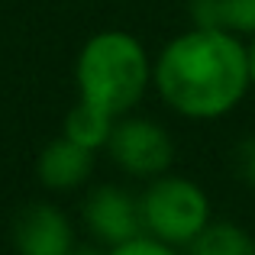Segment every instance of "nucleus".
Here are the masks:
<instances>
[{
  "label": "nucleus",
  "mask_w": 255,
  "mask_h": 255,
  "mask_svg": "<svg viewBox=\"0 0 255 255\" xmlns=\"http://www.w3.org/2000/svg\"><path fill=\"white\" fill-rule=\"evenodd\" d=\"M78 97L113 117L132 113L152 87V58L132 32H94L75 58Z\"/></svg>",
  "instance_id": "f03ea898"
},
{
  "label": "nucleus",
  "mask_w": 255,
  "mask_h": 255,
  "mask_svg": "<svg viewBox=\"0 0 255 255\" xmlns=\"http://www.w3.org/2000/svg\"><path fill=\"white\" fill-rule=\"evenodd\" d=\"M81 220L94 243L100 246H120L132 236H142V207L139 194L126 191L120 184H97L87 191L81 204Z\"/></svg>",
  "instance_id": "39448f33"
},
{
  "label": "nucleus",
  "mask_w": 255,
  "mask_h": 255,
  "mask_svg": "<svg viewBox=\"0 0 255 255\" xmlns=\"http://www.w3.org/2000/svg\"><path fill=\"white\" fill-rule=\"evenodd\" d=\"M94 155H97V152L71 142L68 136L52 139V142H45V149L39 152V158H36L39 184H42L45 191H55V194L78 191L94 174Z\"/></svg>",
  "instance_id": "0eeeda50"
},
{
  "label": "nucleus",
  "mask_w": 255,
  "mask_h": 255,
  "mask_svg": "<svg viewBox=\"0 0 255 255\" xmlns=\"http://www.w3.org/2000/svg\"><path fill=\"white\" fill-rule=\"evenodd\" d=\"M194 26L220 29L230 36H255V0H191L187 3Z\"/></svg>",
  "instance_id": "6e6552de"
},
{
  "label": "nucleus",
  "mask_w": 255,
  "mask_h": 255,
  "mask_svg": "<svg viewBox=\"0 0 255 255\" xmlns=\"http://www.w3.org/2000/svg\"><path fill=\"white\" fill-rule=\"evenodd\" d=\"M107 155H110V162L123 174L152 181L158 174L171 171L178 149H174L171 132L162 123H155L149 117L123 113L113 123L110 142H107Z\"/></svg>",
  "instance_id": "20e7f679"
},
{
  "label": "nucleus",
  "mask_w": 255,
  "mask_h": 255,
  "mask_svg": "<svg viewBox=\"0 0 255 255\" xmlns=\"http://www.w3.org/2000/svg\"><path fill=\"white\" fill-rule=\"evenodd\" d=\"M184 255H255V236L233 220H210Z\"/></svg>",
  "instance_id": "9d476101"
},
{
  "label": "nucleus",
  "mask_w": 255,
  "mask_h": 255,
  "mask_svg": "<svg viewBox=\"0 0 255 255\" xmlns=\"http://www.w3.org/2000/svg\"><path fill=\"white\" fill-rule=\"evenodd\" d=\"M139 207H142V230L174 249L194 243L213 220L210 197L204 187L171 171L149 181V187L139 194Z\"/></svg>",
  "instance_id": "7ed1b4c3"
},
{
  "label": "nucleus",
  "mask_w": 255,
  "mask_h": 255,
  "mask_svg": "<svg viewBox=\"0 0 255 255\" xmlns=\"http://www.w3.org/2000/svg\"><path fill=\"white\" fill-rule=\"evenodd\" d=\"M107 255H181V252L174 249V246L162 243V239L142 233V236H132V239H126V243H120V246H110Z\"/></svg>",
  "instance_id": "f8f14e48"
},
{
  "label": "nucleus",
  "mask_w": 255,
  "mask_h": 255,
  "mask_svg": "<svg viewBox=\"0 0 255 255\" xmlns=\"http://www.w3.org/2000/svg\"><path fill=\"white\" fill-rule=\"evenodd\" d=\"M152 87L184 120H220L249 94V49L239 36L191 26L152 62Z\"/></svg>",
  "instance_id": "f257e3e1"
},
{
  "label": "nucleus",
  "mask_w": 255,
  "mask_h": 255,
  "mask_svg": "<svg viewBox=\"0 0 255 255\" xmlns=\"http://www.w3.org/2000/svg\"><path fill=\"white\" fill-rule=\"evenodd\" d=\"M233 174H236L239 184H246L249 191H255V132L252 136H243L236 145H233Z\"/></svg>",
  "instance_id": "9b49d317"
},
{
  "label": "nucleus",
  "mask_w": 255,
  "mask_h": 255,
  "mask_svg": "<svg viewBox=\"0 0 255 255\" xmlns=\"http://www.w3.org/2000/svg\"><path fill=\"white\" fill-rule=\"evenodd\" d=\"M113 123H117L113 113H107L104 107L87 104V100L78 97V104L71 107L68 117H65L62 136H68L71 142L84 145V149H91V152H100V149H107V142H110Z\"/></svg>",
  "instance_id": "1a4fd4ad"
},
{
  "label": "nucleus",
  "mask_w": 255,
  "mask_h": 255,
  "mask_svg": "<svg viewBox=\"0 0 255 255\" xmlns=\"http://www.w3.org/2000/svg\"><path fill=\"white\" fill-rule=\"evenodd\" d=\"M68 255H107V252L100 249V243H75V249Z\"/></svg>",
  "instance_id": "ddd939ff"
},
{
  "label": "nucleus",
  "mask_w": 255,
  "mask_h": 255,
  "mask_svg": "<svg viewBox=\"0 0 255 255\" xmlns=\"http://www.w3.org/2000/svg\"><path fill=\"white\" fill-rule=\"evenodd\" d=\"M10 239L16 255H68L78 236L68 213L49 200H29L13 217Z\"/></svg>",
  "instance_id": "423d86ee"
},
{
  "label": "nucleus",
  "mask_w": 255,
  "mask_h": 255,
  "mask_svg": "<svg viewBox=\"0 0 255 255\" xmlns=\"http://www.w3.org/2000/svg\"><path fill=\"white\" fill-rule=\"evenodd\" d=\"M246 49H249V78H252V87H255V36L246 42Z\"/></svg>",
  "instance_id": "4468645a"
}]
</instances>
